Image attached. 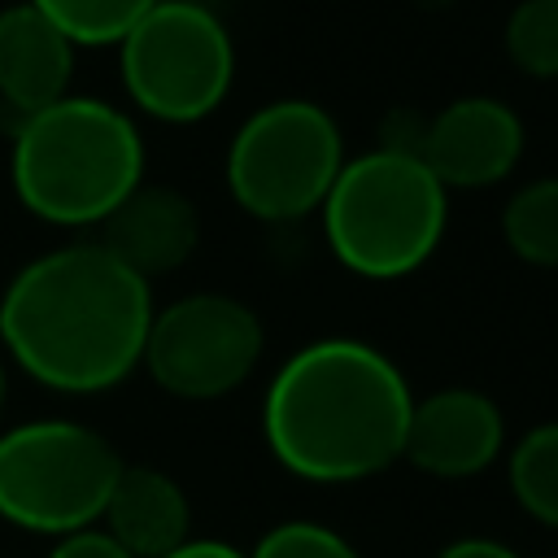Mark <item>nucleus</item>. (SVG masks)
<instances>
[{
    "instance_id": "1",
    "label": "nucleus",
    "mask_w": 558,
    "mask_h": 558,
    "mask_svg": "<svg viewBox=\"0 0 558 558\" xmlns=\"http://www.w3.org/2000/svg\"><path fill=\"white\" fill-rule=\"evenodd\" d=\"M153 288L109 248L61 244L26 262L0 292V344L52 392H109L140 371Z\"/></svg>"
},
{
    "instance_id": "2",
    "label": "nucleus",
    "mask_w": 558,
    "mask_h": 558,
    "mask_svg": "<svg viewBox=\"0 0 558 558\" xmlns=\"http://www.w3.org/2000/svg\"><path fill=\"white\" fill-rule=\"evenodd\" d=\"M414 392L397 362L353 336L301 344L262 397L270 458L310 484H357L405 449Z\"/></svg>"
},
{
    "instance_id": "3",
    "label": "nucleus",
    "mask_w": 558,
    "mask_h": 558,
    "mask_svg": "<svg viewBox=\"0 0 558 558\" xmlns=\"http://www.w3.org/2000/svg\"><path fill=\"white\" fill-rule=\"evenodd\" d=\"M9 183L39 222L100 227L144 183L140 126L118 105L70 92L13 122Z\"/></svg>"
},
{
    "instance_id": "4",
    "label": "nucleus",
    "mask_w": 558,
    "mask_h": 558,
    "mask_svg": "<svg viewBox=\"0 0 558 558\" xmlns=\"http://www.w3.org/2000/svg\"><path fill=\"white\" fill-rule=\"evenodd\" d=\"M336 262L362 279H401L445 240L449 192L414 153L371 148L344 157L318 205Z\"/></svg>"
},
{
    "instance_id": "5",
    "label": "nucleus",
    "mask_w": 558,
    "mask_h": 558,
    "mask_svg": "<svg viewBox=\"0 0 558 558\" xmlns=\"http://www.w3.org/2000/svg\"><path fill=\"white\" fill-rule=\"evenodd\" d=\"M122 453L109 436L74 418H26L0 432V519L35 532L65 536L100 523Z\"/></svg>"
},
{
    "instance_id": "6",
    "label": "nucleus",
    "mask_w": 558,
    "mask_h": 558,
    "mask_svg": "<svg viewBox=\"0 0 558 558\" xmlns=\"http://www.w3.org/2000/svg\"><path fill=\"white\" fill-rule=\"evenodd\" d=\"M113 48L131 105L170 126L209 118L235 83L231 31L201 0H157Z\"/></svg>"
},
{
    "instance_id": "7",
    "label": "nucleus",
    "mask_w": 558,
    "mask_h": 558,
    "mask_svg": "<svg viewBox=\"0 0 558 558\" xmlns=\"http://www.w3.org/2000/svg\"><path fill=\"white\" fill-rule=\"evenodd\" d=\"M344 166L336 118L305 100L283 96L253 109L227 144V192L262 222H296L323 205Z\"/></svg>"
},
{
    "instance_id": "8",
    "label": "nucleus",
    "mask_w": 558,
    "mask_h": 558,
    "mask_svg": "<svg viewBox=\"0 0 558 558\" xmlns=\"http://www.w3.org/2000/svg\"><path fill=\"white\" fill-rule=\"evenodd\" d=\"M266 331L253 305L227 292H187L153 310L140 366L179 401H218L262 362Z\"/></svg>"
},
{
    "instance_id": "9",
    "label": "nucleus",
    "mask_w": 558,
    "mask_h": 558,
    "mask_svg": "<svg viewBox=\"0 0 558 558\" xmlns=\"http://www.w3.org/2000/svg\"><path fill=\"white\" fill-rule=\"evenodd\" d=\"M527 131L497 96H458L423 126L418 157L445 192H480L514 174Z\"/></svg>"
},
{
    "instance_id": "10",
    "label": "nucleus",
    "mask_w": 558,
    "mask_h": 558,
    "mask_svg": "<svg viewBox=\"0 0 558 558\" xmlns=\"http://www.w3.org/2000/svg\"><path fill=\"white\" fill-rule=\"evenodd\" d=\"M506 449L501 405L480 388H436L414 401L401 458L436 480H471Z\"/></svg>"
},
{
    "instance_id": "11",
    "label": "nucleus",
    "mask_w": 558,
    "mask_h": 558,
    "mask_svg": "<svg viewBox=\"0 0 558 558\" xmlns=\"http://www.w3.org/2000/svg\"><path fill=\"white\" fill-rule=\"evenodd\" d=\"M100 248H109L126 270L140 279H157L179 270L201 244V214L196 205L166 183H140L105 222Z\"/></svg>"
},
{
    "instance_id": "12",
    "label": "nucleus",
    "mask_w": 558,
    "mask_h": 558,
    "mask_svg": "<svg viewBox=\"0 0 558 558\" xmlns=\"http://www.w3.org/2000/svg\"><path fill=\"white\" fill-rule=\"evenodd\" d=\"M78 44L31 0L0 9V105L17 118L70 96Z\"/></svg>"
},
{
    "instance_id": "13",
    "label": "nucleus",
    "mask_w": 558,
    "mask_h": 558,
    "mask_svg": "<svg viewBox=\"0 0 558 558\" xmlns=\"http://www.w3.org/2000/svg\"><path fill=\"white\" fill-rule=\"evenodd\" d=\"M100 527L131 558H166L183 541H192V501L174 475L161 466L122 462L109 501L100 510Z\"/></svg>"
},
{
    "instance_id": "14",
    "label": "nucleus",
    "mask_w": 558,
    "mask_h": 558,
    "mask_svg": "<svg viewBox=\"0 0 558 558\" xmlns=\"http://www.w3.org/2000/svg\"><path fill=\"white\" fill-rule=\"evenodd\" d=\"M506 480L519 510L558 532V418L536 423L514 440Z\"/></svg>"
},
{
    "instance_id": "15",
    "label": "nucleus",
    "mask_w": 558,
    "mask_h": 558,
    "mask_svg": "<svg viewBox=\"0 0 558 558\" xmlns=\"http://www.w3.org/2000/svg\"><path fill=\"white\" fill-rule=\"evenodd\" d=\"M501 240L519 262L558 270V174L532 179L506 201Z\"/></svg>"
},
{
    "instance_id": "16",
    "label": "nucleus",
    "mask_w": 558,
    "mask_h": 558,
    "mask_svg": "<svg viewBox=\"0 0 558 558\" xmlns=\"http://www.w3.org/2000/svg\"><path fill=\"white\" fill-rule=\"evenodd\" d=\"M52 26H61L78 48L118 44L157 0H31Z\"/></svg>"
},
{
    "instance_id": "17",
    "label": "nucleus",
    "mask_w": 558,
    "mask_h": 558,
    "mask_svg": "<svg viewBox=\"0 0 558 558\" xmlns=\"http://www.w3.org/2000/svg\"><path fill=\"white\" fill-rule=\"evenodd\" d=\"M506 57L527 78H558V0H519L501 31Z\"/></svg>"
},
{
    "instance_id": "18",
    "label": "nucleus",
    "mask_w": 558,
    "mask_h": 558,
    "mask_svg": "<svg viewBox=\"0 0 558 558\" xmlns=\"http://www.w3.org/2000/svg\"><path fill=\"white\" fill-rule=\"evenodd\" d=\"M248 558H362L336 527L314 523V519H288L275 523Z\"/></svg>"
},
{
    "instance_id": "19",
    "label": "nucleus",
    "mask_w": 558,
    "mask_h": 558,
    "mask_svg": "<svg viewBox=\"0 0 558 558\" xmlns=\"http://www.w3.org/2000/svg\"><path fill=\"white\" fill-rule=\"evenodd\" d=\"M48 558H131V554L100 523H92V527H78V532L57 536L52 549H48Z\"/></svg>"
},
{
    "instance_id": "20",
    "label": "nucleus",
    "mask_w": 558,
    "mask_h": 558,
    "mask_svg": "<svg viewBox=\"0 0 558 558\" xmlns=\"http://www.w3.org/2000/svg\"><path fill=\"white\" fill-rule=\"evenodd\" d=\"M436 558H519V554L493 536H462V541H449Z\"/></svg>"
},
{
    "instance_id": "21",
    "label": "nucleus",
    "mask_w": 558,
    "mask_h": 558,
    "mask_svg": "<svg viewBox=\"0 0 558 558\" xmlns=\"http://www.w3.org/2000/svg\"><path fill=\"white\" fill-rule=\"evenodd\" d=\"M166 558H248V554L235 549V545H227V541H183Z\"/></svg>"
},
{
    "instance_id": "22",
    "label": "nucleus",
    "mask_w": 558,
    "mask_h": 558,
    "mask_svg": "<svg viewBox=\"0 0 558 558\" xmlns=\"http://www.w3.org/2000/svg\"><path fill=\"white\" fill-rule=\"evenodd\" d=\"M4 401H9V366L0 357V414H4Z\"/></svg>"
}]
</instances>
